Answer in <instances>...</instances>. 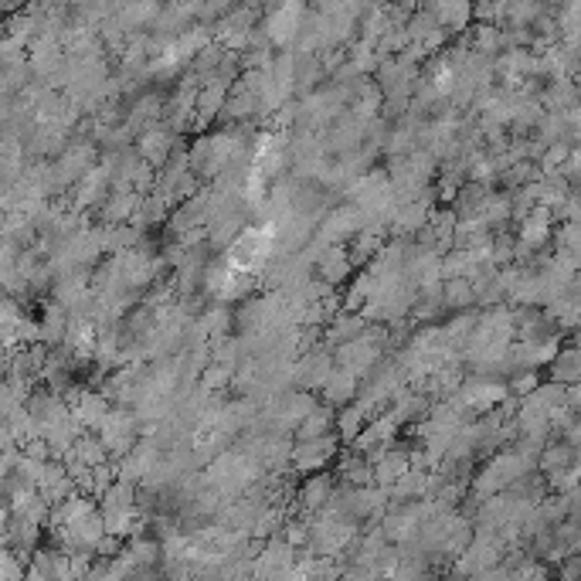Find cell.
Returning <instances> with one entry per match:
<instances>
[{"label":"cell","mask_w":581,"mask_h":581,"mask_svg":"<svg viewBox=\"0 0 581 581\" xmlns=\"http://www.w3.org/2000/svg\"><path fill=\"white\" fill-rule=\"evenodd\" d=\"M306 4H310V0H279V4L269 7L266 17H262V28H266L272 45H276L279 51L296 48L299 31H303Z\"/></svg>","instance_id":"cell-1"},{"label":"cell","mask_w":581,"mask_h":581,"mask_svg":"<svg viewBox=\"0 0 581 581\" xmlns=\"http://www.w3.org/2000/svg\"><path fill=\"white\" fill-rule=\"evenodd\" d=\"M181 143H184V136L170 130L167 123H153L140 136H136V150H140V157L147 160V164L157 167V170L167 164L170 153L181 147Z\"/></svg>","instance_id":"cell-9"},{"label":"cell","mask_w":581,"mask_h":581,"mask_svg":"<svg viewBox=\"0 0 581 581\" xmlns=\"http://www.w3.org/2000/svg\"><path fill=\"white\" fill-rule=\"evenodd\" d=\"M371 422V415L364 412L361 405H357V401H350V405H344L337 412V432H340V439L344 442H354L357 435L364 432V425Z\"/></svg>","instance_id":"cell-26"},{"label":"cell","mask_w":581,"mask_h":581,"mask_svg":"<svg viewBox=\"0 0 581 581\" xmlns=\"http://www.w3.org/2000/svg\"><path fill=\"white\" fill-rule=\"evenodd\" d=\"M361 228H364V211L354 201H344V204H333L327 215L320 218L313 238L323 245H347Z\"/></svg>","instance_id":"cell-4"},{"label":"cell","mask_w":581,"mask_h":581,"mask_svg":"<svg viewBox=\"0 0 581 581\" xmlns=\"http://www.w3.org/2000/svg\"><path fill=\"white\" fill-rule=\"evenodd\" d=\"M299 548L286 541V534H276L266 541V548L255 558V578H283V575H296V561H299Z\"/></svg>","instance_id":"cell-6"},{"label":"cell","mask_w":581,"mask_h":581,"mask_svg":"<svg viewBox=\"0 0 581 581\" xmlns=\"http://www.w3.org/2000/svg\"><path fill=\"white\" fill-rule=\"evenodd\" d=\"M102 442L113 452V459H123L126 452H130L136 442H140L143 435V422L140 415H136V408L130 405H113V412L106 415V422H102Z\"/></svg>","instance_id":"cell-2"},{"label":"cell","mask_w":581,"mask_h":581,"mask_svg":"<svg viewBox=\"0 0 581 581\" xmlns=\"http://www.w3.org/2000/svg\"><path fill=\"white\" fill-rule=\"evenodd\" d=\"M357 391H361V378H357L354 371H347V367H333V374L327 378V384L320 388V398L330 401L333 408H344L350 401L357 398Z\"/></svg>","instance_id":"cell-18"},{"label":"cell","mask_w":581,"mask_h":581,"mask_svg":"<svg viewBox=\"0 0 581 581\" xmlns=\"http://www.w3.org/2000/svg\"><path fill=\"white\" fill-rule=\"evenodd\" d=\"M228 92H232V85L218 82V79L201 85V92H198V126H194V133H208V126L215 123L221 113H225Z\"/></svg>","instance_id":"cell-14"},{"label":"cell","mask_w":581,"mask_h":581,"mask_svg":"<svg viewBox=\"0 0 581 581\" xmlns=\"http://www.w3.org/2000/svg\"><path fill=\"white\" fill-rule=\"evenodd\" d=\"M551 367V381L561 384H578L581 381V344L558 350V357L548 364Z\"/></svg>","instance_id":"cell-25"},{"label":"cell","mask_w":581,"mask_h":581,"mask_svg":"<svg viewBox=\"0 0 581 581\" xmlns=\"http://www.w3.org/2000/svg\"><path fill=\"white\" fill-rule=\"evenodd\" d=\"M21 578H28V554L4 544V551H0V581H21Z\"/></svg>","instance_id":"cell-28"},{"label":"cell","mask_w":581,"mask_h":581,"mask_svg":"<svg viewBox=\"0 0 581 581\" xmlns=\"http://www.w3.org/2000/svg\"><path fill=\"white\" fill-rule=\"evenodd\" d=\"M340 446H344V439H340V432H327V435H313V439H296L293 446V473H320V469H327L333 459L340 456Z\"/></svg>","instance_id":"cell-3"},{"label":"cell","mask_w":581,"mask_h":581,"mask_svg":"<svg viewBox=\"0 0 581 581\" xmlns=\"http://www.w3.org/2000/svg\"><path fill=\"white\" fill-rule=\"evenodd\" d=\"M473 51H483V55H493L497 58L503 48H507V41H503V28L500 24H486V21H476L473 28H469V41H466Z\"/></svg>","instance_id":"cell-23"},{"label":"cell","mask_w":581,"mask_h":581,"mask_svg":"<svg viewBox=\"0 0 581 581\" xmlns=\"http://www.w3.org/2000/svg\"><path fill=\"white\" fill-rule=\"evenodd\" d=\"M337 412L340 408H333L330 401H316L313 412L299 422L296 429V439H313V435H327V432H337Z\"/></svg>","instance_id":"cell-19"},{"label":"cell","mask_w":581,"mask_h":581,"mask_svg":"<svg viewBox=\"0 0 581 581\" xmlns=\"http://www.w3.org/2000/svg\"><path fill=\"white\" fill-rule=\"evenodd\" d=\"M541 102L548 113H571L581 102V85L571 75H565V79H544Z\"/></svg>","instance_id":"cell-16"},{"label":"cell","mask_w":581,"mask_h":581,"mask_svg":"<svg viewBox=\"0 0 581 581\" xmlns=\"http://www.w3.org/2000/svg\"><path fill=\"white\" fill-rule=\"evenodd\" d=\"M442 296H446V310H456V313L480 306V299H476V289H473V279H469V276L446 279V286H442Z\"/></svg>","instance_id":"cell-24"},{"label":"cell","mask_w":581,"mask_h":581,"mask_svg":"<svg viewBox=\"0 0 581 581\" xmlns=\"http://www.w3.org/2000/svg\"><path fill=\"white\" fill-rule=\"evenodd\" d=\"M493 194V187L490 184H483V181H466L463 187H459V194H456V201L449 204L452 211H456L459 218H476L483 211V204L486 198Z\"/></svg>","instance_id":"cell-21"},{"label":"cell","mask_w":581,"mask_h":581,"mask_svg":"<svg viewBox=\"0 0 581 581\" xmlns=\"http://www.w3.org/2000/svg\"><path fill=\"white\" fill-rule=\"evenodd\" d=\"M201 384L208 391H228L235 384V371H232V367H225V364H218V361H211L208 367H204Z\"/></svg>","instance_id":"cell-29"},{"label":"cell","mask_w":581,"mask_h":581,"mask_svg":"<svg viewBox=\"0 0 581 581\" xmlns=\"http://www.w3.org/2000/svg\"><path fill=\"white\" fill-rule=\"evenodd\" d=\"M79 456L85 459L89 466H102V463H109L113 459V452H109V446L102 442V435L99 432H82L79 435V442L72 446Z\"/></svg>","instance_id":"cell-27"},{"label":"cell","mask_w":581,"mask_h":581,"mask_svg":"<svg viewBox=\"0 0 581 581\" xmlns=\"http://www.w3.org/2000/svg\"><path fill=\"white\" fill-rule=\"evenodd\" d=\"M28 581H72V554L58 548H34L28 561Z\"/></svg>","instance_id":"cell-11"},{"label":"cell","mask_w":581,"mask_h":581,"mask_svg":"<svg viewBox=\"0 0 581 581\" xmlns=\"http://www.w3.org/2000/svg\"><path fill=\"white\" fill-rule=\"evenodd\" d=\"M333 490H337V483H333L330 473H323V469L320 473H306V480L299 483L293 503H289V514H306V517L320 514L330 503Z\"/></svg>","instance_id":"cell-8"},{"label":"cell","mask_w":581,"mask_h":581,"mask_svg":"<svg viewBox=\"0 0 581 581\" xmlns=\"http://www.w3.org/2000/svg\"><path fill=\"white\" fill-rule=\"evenodd\" d=\"M578 459V449L571 446L568 439H558V442H548V446L541 449V459H537V469H541L544 476L551 473H561V469H571Z\"/></svg>","instance_id":"cell-22"},{"label":"cell","mask_w":581,"mask_h":581,"mask_svg":"<svg viewBox=\"0 0 581 581\" xmlns=\"http://www.w3.org/2000/svg\"><path fill=\"white\" fill-rule=\"evenodd\" d=\"M422 11L435 14V21H439L449 34H459V31H466L469 21L476 17V0H432Z\"/></svg>","instance_id":"cell-13"},{"label":"cell","mask_w":581,"mask_h":581,"mask_svg":"<svg viewBox=\"0 0 581 581\" xmlns=\"http://www.w3.org/2000/svg\"><path fill=\"white\" fill-rule=\"evenodd\" d=\"M68 194H72V204L79 211H96L99 204L113 194V170H109V164H102L99 160V164L92 167Z\"/></svg>","instance_id":"cell-10"},{"label":"cell","mask_w":581,"mask_h":581,"mask_svg":"<svg viewBox=\"0 0 581 581\" xmlns=\"http://www.w3.org/2000/svg\"><path fill=\"white\" fill-rule=\"evenodd\" d=\"M333 367H337V354H333V347L316 344L313 350H306V354L296 357V388L320 391L333 374Z\"/></svg>","instance_id":"cell-7"},{"label":"cell","mask_w":581,"mask_h":581,"mask_svg":"<svg viewBox=\"0 0 581 581\" xmlns=\"http://www.w3.org/2000/svg\"><path fill=\"white\" fill-rule=\"evenodd\" d=\"M62 395H65L68 405H72V412H75V418H79V425L85 432H99L102 422H106V415L113 412V398H109L106 391H92L79 381H75L68 391H62Z\"/></svg>","instance_id":"cell-5"},{"label":"cell","mask_w":581,"mask_h":581,"mask_svg":"<svg viewBox=\"0 0 581 581\" xmlns=\"http://www.w3.org/2000/svg\"><path fill=\"white\" fill-rule=\"evenodd\" d=\"M354 259H350V252H347V245H330L327 252L320 255V262H316V276L323 279V283H330V286H347V279H350V272H354Z\"/></svg>","instance_id":"cell-17"},{"label":"cell","mask_w":581,"mask_h":581,"mask_svg":"<svg viewBox=\"0 0 581 581\" xmlns=\"http://www.w3.org/2000/svg\"><path fill=\"white\" fill-rule=\"evenodd\" d=\"M554 255L561 262H568L571 269L581 272V221H565L554 232Z\"/></svg>","instance_id":"cell-20"},{"label":"cell","mask_w":581,"mask_h":581,"mask_svg":"<svg viewBox=\"0 0 581 581\" xmlns=\"http://www.w3.org/2000/svg\"><path fill=\"white\" fill-rule=\"evenodd\" d=\"M99 238H102V252L106 255H119L140 249L147 238H143V228L133 225V221H113V225H99Z\"/></svg>","instance_id":"cell-15"},{"label":"cell","mask_w":581,"mask_h":581,"mask_svg":"<svg viewBox=\"0 0 581 581\" xmlns=\"http://www.w3.org/2000/svg\"><path fill=\"white\" fill-rule=\"evenodd\" d=\"M337 364L340 367H347V371H354L357 378H367V374L374 371V367L381 364V357H388V350L378 347V344H371V340H364V337H357V340H350V344H340L337 350Z\"/></svg>","instance_id":"cell-12"}]
</instances>
